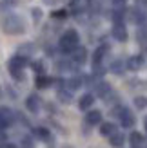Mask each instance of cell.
<instances>
[{"label":"cell","instance_id":"f546056e","mask_svg":"<svg viewBox=\"0 0 147 148\" xmlns=\"http://www.w3.org/2000/svg\"><path fill=\"white\" fill-rule=\"evenodd\" d=\"M31 14H33V20L35 22H40L42 20V9H40V7H35V9L31 11Z\"/></svg>","mask_w":147,"mask_h":148},{"label":"cell","instance_id":"8fae6325","mask_svg":"<svg viewBox=\"0 0 147 148\" xmlns=\"http://www.w3.org/2000/svg\"><path fill=\"white\" fill-rule=\"evenodd\" d=\"M129 143L133 148H142L144 143H145V137L140 134V132H133V134L129 136Z\"/></svg>","mask_w":147,"mask_h":148},{"label":"cell","instance_id":"f35d334b","mask_svg":"<svg viewBox=\"0 0 147 148\" xmlns=\"http://www.w3.org/2000/svg\"><path fill=\"white\" fill-rule=\"evenodd\" d=\"M142 148H144V146H142Z\"/></svg>","mask_w":147,"mask_h":148},{"label":"cell","instance_id":"7c38bea8","mask_svg":"<svg viewBox=\"0 0 147 148\" xmlns=\"http://www.w3.org/2000/svg\"><path fill=\"white\" fill-rule=\"evenodd\" d=\"M144 65V56H131L127 60V69L129 71H138Z\"/></svg>","mask_w":147,"mask_h":148},{"label":"cell","instance_id":"ac0fdd59","mask_svg":"<svg viewBox=\"0 0 147 148\" xmlns=\"http://www.w3.org/2000/svg\"><path fill=\"white\" fill-rule=\"evenodd\" d=\"M105 51H107V45H100L96 51H94V54H93V65L102 63V60H104V54H105Z\"/></svg>","mask_w":147,"mask_h":148},{"label":"cell","instance_id":"74e56055","mask_svg":"<svg viewBox=\"0 0 147 148\" xmlns=\"http://www.w3.org/2000/svg\"><path fill=\"white\" fill-rule=\"evenodd\" d=\"M145 128H147V117H145Z\"/></svg>","mask_w":147,"mask_h":148},{"label":"cell","instance_id":"30bf717a","mask_svg":"<svg viewBox=\"0 0 147 148\" xmlns=\"http://www.w3.org/2000/svg\"><path fill=\"white\" fill-rule=\"evenodd\" d=\"M109 92H111V87H109V83H105V81H100V83L94 85V94H96L98 98H107Z\"/></svg>","mask_w":147,"mask_h":148},{"label":"cell","instance_id":"4316f807","mask_svg":"<svg viewBox=\"0 0 147 148\" xmlns=\"http://www.w3.org/2000/svg\"><path fill=\"white\" fill-rule=\"evenodd\" d=\"M31 67H33V71H35L36 74H44V71H46V67H44V62H40V60L33 62V63H31Z\"/></svg>","mask_w":147,"mask_h":148},{"label":"cell","instance_id":"83f0119b","mask_svg":"<svg viewBox=\"0 0 147 148\" xmlns=\"http://www.w3.org/2000/svg\"><path fill=\"white\" fill-rule=\"evenodd\" d=\"M65 16H67V11H65V9H58V11L51 13V18H55V20H62Z\"/></svg>","mask_w":147,"mask_h":148},{"label":"cell","instance_id":"6da1fadb","mask_svg":"<svg viewBox=\"0 0 147 148\" xmlns=\"http://www.w3.org/2000/svg\"><path fill=\"white\" fill-rule=\"evenodd\" d=\"M78 42H80L78 33L75 29H67V31L62 34L60 42H58V47H60V51L64 54H73L76 51V47H78Z\"/></svg>","mask_w":147,"mask_h":148},{"label":"cell","instance_id":"7402d4cb","mask_svg":"<svg viewBox=\"0 0 147 148\" xmlns=\"http://www.w3.org/2000/svg\"><path fill=\"white\" fill-rule=\"evenodd\" d=\"M123 69H126V65H123V62H122V60H114V62L111 63V67H109V71L114 72V74H122V72H123Z\"/></svg>","mask_w":147,"mask_h":148},{"label":"cell","instance_id":"d6a6232c","mask_svg":"<svg viewBox=\"0 0 147 148\" xmlns=\"http://www.w3.org/2000/svg\"><path fill=\"white\" fill-rule=\"evenodd\" d=\"M123 4H126V0H113L114 7H123Z\"/></svg>","mask_w":147,"mask_h":148},{"label":"cell","instance_id":"4fadbf2b","mask_svg":"<svg viewBox=\"0 0 147 148\" xmlns=\"http://www.w3.org/2000/svg\"><path fill=\"white\" fill-rule=\"evenodd\" d=\"M93 103H94V96L93 94H84L78 101V107H80V110H87V108L93 107Z\"/></svg>","mask_w":147,"mask_h":148},{"label":"cell","instance_id":"7a4b0ae2","mask_svg":"<svg viewBox=\"0 0 147 148\" xmlns=\"http://www.w3.org/2000/svg\"><path fill=\"white\" fill-rule=\"evenodd\" d=\"M2 27H4V31L7 34H15V36L26 33L24 20H22L18 14H7V16L4 18V22H2Z\"/></svg>","mask_w":147,"mask_h":148},{"label":"cell","instance_id":"ffe728a7","mask_svg":"<svg viewBox=\"0 0 147 148\" xmlns=\"http://www.w3.org/2000/svg\"><path fill=\"white\" fill-rule=\"evenodd\" d=\"M33 134H35L36 137H40L42 141H49V137H51V132H49L47 128H44V127H36V128L33 130Z\"/></svg>","mask_w":147,"mask_h":148},{"label":"cell","instance_id":"cb8c5ba5","mask_svg":"<svg viewBox=\"0 0 147 148\" xmlns=\"http://www.w3.org/2000/svg\"><path fill=\"white\" fill-rule=\"evenodd\" d=\"M20 148H35V143L29 136H24L20 139Z\"/></svg>","mask_w":147,"mask_h":148},{"label":"cell","instance_id":"52a82bcc","mask_svg":"<svg viewBox=\"0 0 147 148\" xmlns=\"http://www.w3.org/2000/svg\"><path fill=\"white\" fill-rule=\"evenodd\" d=\"M71 56H73V62L76 65H84L85 60H87V49L85 47H76V51Z\"/></svg>","mask_w":147,"mask_h":148},{"label":"cell","instance_id":"5bb4252c","mask_svg":"<svg viewBox=\"0 0 147 148\" xmlns=\"http://www.w3.org/2000/svg\"><path fill=\"white\" fill-rule=\"evenodd\" d=\"M82 85H84V81L80 76H73L69 79H65V87H67L69 90H76V88H80Z\"/></svg>","mask_w":147,"mask_h":148},{"label":"cell","instance_id":"ba28073f","mask_svg":"<svg viewBox=\"0 0 147 148\" xmlns=\"http://www.w3.org/2000/svg\"><path fill=\"white\" fill-rule=\"evenodd\" d=\"M26 107H27L29 112H38V110H40V98L36 94H31L26 99Z\"/></svg>","mask_w":147,"mask_h":148},{"label":"cell","instance_id":"2e32d148","mask_svg":"<svg viewBox=\"0 0 147 148\" xmlns=\"http://www.w3.org/2000/svg\"><path fill=\"white\" fill-rule=\"evenodd\" d=\"M114 132H116L114 123H102V127H100V134H102V136L111 137V136L114 134Z\"/></svg>","mask_w":147,"mask_h":148},{"label":"cell","instance_id":"d590c367","mask_svg":"<svg viewBox=\"0 0 147 148\" xmlns=\"http://www.w3.org/2000/svg\"><path fill=\"white\" fill-rule=\"evenodd\" d=\"M136 4H140V5H147V0H136Z\"/></svg>","mask_w":147,"mask_h":148},{"label":"cell","instance_id":"9c48e42d","mask_svg":"<svg viewBox=\"0 0 147 148\" xmlns=\"http://www.w3.org/2000/svg\"><path fill=\"white\" fill-rule=\"evenodd\" d=\"M85 123L87 125H98V123H102V112L100 110H89V112L85 114Z\"/></svg>","mask_w":147,"mask_h":148},{"label":"cell","instance_id":"8d00e7d4","mask_svg":"<svg viewBox=\"0 0 147 148\" xmlns=\"http://www.w3.org/2000/svg\"><path fill=\"white\" fill-rule=\"evenodd\" d=\"M44 2H46V4H55L56 0H44Z\"/></svg>","mask_w":147,"mask_h":148},{"label":"cell","instance_id":"8992f818","mask_svg":"<svg viewBox=\"0 0 147 148\" xmlns=\"http://www.w3.org/2000/svg\"><path fill=\"white\" fill-rule=\"evenodd\" d=\"M111 34L114 36V40H118V42H126L127 40V29L123 27V24H114Z\"/></svg>","mask_w":147,"mask_h":148},{"label":"cell","instance_id":"d6986e66","mask_svg":"<svg viewBox=\"0 0 147 148\" xmlns=\"http://www.w3.org/2000/svg\"><path fill=\"white\" fill-rule=\"evenodd\" d=\"M131 20H133L135 24H144V20H145V14H144V11H140L138 7H135V9H131Z\"/></svg>","mask_w":147,"mask_h":148},{"label":"cell","instance_id":"e0dca14e","mask_svg":"<svg viewBox=\"0 0 147 148\" xmlns=\"http://www.w3.org/2000/svg\"><path fill=\"white\" fill-rule=\"evenodd\" d=\"M51 83H53V79L47 78V76H44V74H38V76H36V79H35L36 88H46V87H49Z\"/></svg>","mask_w":147,"mask_h":148},{"label":"cell","instance_id":"603a6c76","mask_svg":"<svg viewBox=\"0 0 147 148\" xmlns=\"http://www.w3.org/2000/svg\"><path fill=\"white\" fill-rule=\"evenodd\" d=\"M73 69H75V67H73V63L67 62V60L56 62V71H60V72H64V71H73Z\"/></svg>","mask_w":147,"mask_h":148},{"label":"cell","instance_id":"484cf974","mask_svg":"<svg viewBox=\"0 0 147 148\" xmlns=\"http://www.w3.org/2000/svg\"><path fill=\"white\" fill-rule=\"evenodd\" d=\"M135 105H136V108H147V98L145 96H136Z\"/></svg>","mask_w":147,"mask_h":148},{"label":"cell","instance_id":"9a60e30c","mask_svg":"<svg viewBox=\"0 0 147 148\" xmlns=\"http://www.w3.org/2000/svg\"><path fill=\"white\" fill-rule=\"evenodd\" d=\"M123 141H126V136L120 134V132H114V134L109 137V143H111V146H114V148H120L123 145Z\"/></svg>","mask_w":147,"mask_h":148},{"label":"cell","instance_id":"e575fe53","mask_svg":"<svg viewBox=\"0 0 147 148\" xmlns=\"http://www.w3.org/2000/svg\"><path fill=\"white\" fill-rule=\"evenodd\" d=\"M46 53H47V56H53V54H55V49H53V47H47Z\"/></svg>","mask_w":147,"mask_h":148},{"label":"cell","instance_id":"f1b7e54d","mask_svg":"<svg viewBox=\"0 0 147 148\" xmlns=\"http://www.w3.org/2000/svg\"><path fill=\"white\" fill-rule=\"evenodd\" d=\"M31 49H33L31 43H26V45H24V47H20L18 51H20V54H22V56H29V54H31Z\"/></svg>","mask_w":147,"mask_h":148},{"label":"cell","instance_id":"44dd1931","mask_svg":"<svg viewBox=\"0 0 147 148\" xmlns=\"http://www.w3.org/2000/svg\"><path fill=\"white\" fill-rule=\"evenodd\" d=\"M58 99H60L62 103H71V101H73V94H71V90H69V88H67V90L60 88V90H58Z\"/></svg>","mask_w":147,"mask_h":148},{"label":"cell","instance_id":"5b68a950","mask_svg":"<svg viewBox=\"0 0 147 148\" xmlns=\"http://www.w3.org/2000/svg\"><path fill=\"white\" fill-rule=\"evenodd\" d=\"M120 123H122L123 128H131V127L135 125V116L131 114V110H127L126 107H123L122 114H120Z\"/></svg>","mask_w":147,"mask_h":148},{"label":"cell","instance_id":"836d02e7","mask_svg":"<svg viewBox=\"0 0 147 148\" xmlns=\"http://www.w3.org/2000/svg\"><path fill=\"white\" fill-rule=\"evenodd\" d=\"M0 148H17V146H15L13 143H2V145H0Z\"/></svg>","mask_w":147,"mask_h":148},{"label":"cell","instance_id":"277c9868","mask_svg":"<svg viewBox=\"0 0 147 148\" xmlns=\"http://www.w3.org/2000/svg\"><path fill=\"white\" fill-rule=\"evenodd\" d=\"M15 117H17V114H15L11 108L0 107V132L6 130L7 127H11L13 121H15Z\"/></svg>","mask_w":147,"mask_h":148},{"label":"cell","instance_id":"1f68e13d","mask_svg":"<svg viewBox=\"0 0 147 148\" xmlns=\"http://www.w3.org/2000/svg\"><path fill=\"white\" fill-rule=\"evenodd\" d=\"M136 36H138V40H140V42H147V34H145L144 31H140V33H138Z\"/></svg>","mask_w":147,"mask_h":148},{"label":"cell","instance_id":"3957f363","mask_svg":"<svg viewBox=\"0 0 147 148\" xmlns=\"http://www.w3.org/2000/svg\"><path fill=\"white\" fill-rule=\"evenodd\" d=\"M26 65H27V56L17 54V56H13L11 60H9V63H7V69H9L11 76H13V74H17V72H22V71H24Z\"/></svg>","mask_w":147,"mask_h":148},{"label":"cell","instance_id":"d4e9b609","mask_svg":"<svg viewBox=\"0 0 147 148\" xmlns=\"http://www.w3.org/2000/svg\"><path fill=\"white\" fill-rule=\"evenodd\" d=\"M113 20H114V24H122V20H123V11H122V7H116V9L113 11Z\"/></svg>","mask_w":147,"mask_h":148},{"label":"cell","instance_id":"4dcf8cb0","mask_svg":"<svg viewBox=\"0 0 147 148\" xmlns=\"http://www.w3.org/2000/svg\"><path fill=\"white\" fill-rule=\"evenodd\" d=\"M17 2H18V0H2V7H6V5L7 7H13Z\"/></svg>","mask_w":147,"mask_h":148}]
</instances>
